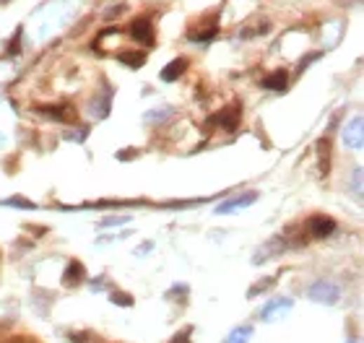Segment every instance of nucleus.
I'll use <instances>...</instances> for the list:
<instances>
[{"label":"nucleus","instance_id":"1a4fd4ad","mask_svg":"<svg viewBox=\"0 0 364 343\" xmlns=\"http://www.w3.org/2000/svg\"><path fill=\"white\" fill-rule=\"evenodd\" d=\"M185 68H187V60H185V58H177V60H172L167 68L161 71V79H164V81H177L180 76L185 73Z\"/></svg>","mask_w":364,"mask_h":343},{"label":"nucleus","instance_id":"f03ea898","mask_svg":"<svg viewBox=\"0 0 364 343\" xmlns=\"http://www.w3.org/2000/svg\"><path fill=\"white\" fill-rule=\"evenodd\" d=\"M344 146L351 151H362L364 146V130H362V117L356 114L354 120L344 128Z\"/></svg>","mask_w":364,"mask_h":343},{"label":"nucleus","instance_id":"2eb2a0df","mask_svg":"<svg viewBox=\"0 0 364 343\" xmlns=\"http://www.w3.org/2000/svg\"><path fill=\"white\" fill-rule=\"evenodd\" d=\"M274 283H276V278H263V281H258V283H255V286H252V289H250L248 297H258L260 291H263V289H271Z\"/></svg>","mask_w":364,"mask_h":343},{"label":"nucleus","instance_id":"dca6fc26","mask_svg":"<svg viewBox=\"0 0 364 343\" xmlns=\"http://www.w3.org/2000/svg\"><path fill=\"white\" fill-rule=\"evenodd\" d=\"M354 195L362 198V169H354Z\"/></svg>","mask_w":364,"mask_h":343},{"label":"nucleus","instance_id":"423d86ee","mask_svg":"<svg viewBox=\"0 0 364 343\" xmlns=\"http://www.w3.org/2000/svg\"><path fill=\"white\" fill-rule=\"evenodd\" d=\"M289 309H292V300H274V302H268L266 307H263L260 317H263V320H276V317L286 315Z\"/></svg>","mask_w":364,"mask_h":343},{"label":"nucleus","instance_id":"4468645a","mask_svg":"<svg viewBox=\"0 0 364 343\" xmlns=\"http://www.w3.org/2000/svg\"><path fill=\"white\" fill-rule=\"evenodd\" d=\"M330 143L323 138V141H318V154H320V172L325 175L328 172V154H325V149H328Z\"/></svg>","mask_w":364,"mask_h":343},{"label":"nucleus","instance_id":"0eeeda50","mask_svg":"<svg viewBox=\"0 0 364 343\" xmlns=\"http://www.w3.org/2000/svg\"><path fill=\"white\" fill-rule=\"evenodd\" d=\"M237 120H240V109H237V107H229L227 112H219L211 117V123H222L227 130H234V128H237Z\"/></svg>","mask_w":364,"mask_h":343},{"label":"nucleus","instance_id":"6e6552de","mask_svg":"<svg viewBox=\"0 0 364 343\" xmlns=\"http://www.w3.org/2000/svg\"><path fill=\"white\" fill-rule=\"evenodd\" d=\"M278 250H284V239H281V237L271 239L266 247H260V255H255L252 260L260 265L263 260H268V257H276V255H278Z\"/></svg>","mask_w":364,"mask_h":343},{"label":"nucleus","instance_id":"6ab92c4d","mask_svg":"<svg viewBox=\"0 0 364 343\" xmlns=\"http://www.w3.org/2000/svg\"><path fill=\"white\" fill-rule=\"evenodd\" d=\"M351 343H359V341H351Z\"/></svg>","mask_w":364,"mask_h":343},{"label":"nucleus","instance_id":"f3484780","mask_svg":"<svg viewBox=\"0 0 364 343\" xmlns=\"http://www.w3.org/2000/svg\"><path fill=\"white\" fill-rule=\"evenodd\" d=\"M112 224H125V219H105L102 227H112Z\"/></svg>","mask_w":364,"mask_h":343},{"label":"nucleus","instance_id":"f257e3e1","mask_svg":"<svg viewBox=\"0 0 364 343\" xmlns=\"http://www.w3.org/2000/svg\"><path fill=\"white\" fill-rule=\"evenodd\" d=\"M307 297H310L312 302H318V304H336V302L341 300V289H338L333 281H318L310 286Z\"/></svg>","mask_w":364,"mask_h":343},{"label":"nucleus","instance_id":"7ed1b4c3","mask_svg":"<svg viewBox=\"0 0 364 343\" xmlns=\"http://www.w3.org/2000/svg\"><path fill=\"white\" fill-rule=\"evenodd\" d=\"M258 201V193H242L237 198H229V201H224L222 206H216V213H234L237 208H248L252 203Z\"/></svg>","mask_w":364,"mask_h":343},{"label":"nucleus","instance_id":"9b49d317","mask_svg":"<svg viewBox=\"0 0 364 343\" xmlns=\"http://www.w3.org/2000/svg\"><path fill=\"white\" fill-rule=\"evenodd\" d=\"M250 335H252V328L245 325V328H234L229 335H227V341L224 343H248Z\"/></svg>","mask_w":364,"mask_h":343},{"label":"nucleus","instance_id":"a211bd4d","mask_svg":"<svg viewBox=\"0 0 364 343\" xmlns=\"http://www.w3.org/2000/svg\"><path fill=\"white\" fill-rule=\"evenodd\" d=\"M172 343H187V333H180V335H175V341Z\"/></svg>","mask_w":364,"mask_h":343},{"label":"nucleus","instance_id":"ddd939ff","mask_svg":"<svg viewBox=\"0 0 364 343\" xmlns=\"http://www.w3.org/2000/svg\"><path fill=\"white\" fill-rule=\"evenodd\" d=\"M120 60H123L125 65H130V68H141L143 62H146V55L143 53H123L120 55Z\"/></svg>","mask_w":364,"mask_h":343},{"label":"nucleus","instance_id":"9d476101","mask_svg":"<svg viewBox=\"0 0 364 343\" xmlns=\"http://www.w3.org/2000/svg\"><path fill=\"white\" fill-rule=\"evenodd\" d=\"M286 83H289V76H286V71H276V73H271L266 81H263V86L271 88V91H284Z\"/></svg>","mask_w":364,"mask_h":343},{"label":"nucleus","instance_id":"39448f33","mask_svg":"<svg viewBox=\"0 0 364 343\" xmlns=\"http://www.w3.org/2000/svg\"><path fill=\"white\" fill-rule=\"evenodd\" d=\"M130 34H133V39H138V42H143V44L154 42V29L146 18H135L133 24H130Z\"/></svg>","mask_w":364,"mask_h":343},{"label":"nucleus","instance_id":"f8f14e48","mask_svg":"<svg viewBox=\"0 0 364 343\" xmlns=\"http://www.w3.org/2000/svg\"><path fill=\"white\" fill-rule=\"evenodd\" d=\"M83 278V265L81 263H71L68 265V271H65V278L62 281L65 283H76V281H81Z\"/></svg>","mask_w":364,"mask_h":343},{"label":"nucleus","instance_id":"20e7f679","mask_svg":"<svg viewBox=\"0 0 364 343\" xmlns=\"http://www.w3.org/2000/svg\"><path fill=\"white\" fill-rule=\"evenodd\" d=\"M333 229H336V221L328 219V216H312L310 221H307V231H310L312 237H328V234H333Z\"/></svg>","mask_w":364,"mask_h":343}]
</instances>
